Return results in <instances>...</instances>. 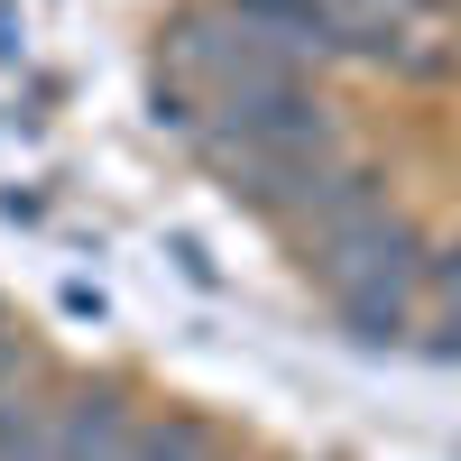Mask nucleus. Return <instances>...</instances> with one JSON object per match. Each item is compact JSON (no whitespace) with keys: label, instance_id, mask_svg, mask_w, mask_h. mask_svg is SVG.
Returning a JSON list of instances; mask_svg holds the SVG:
<instances>
[{"label":"nucleus","instance_id":"f03ea898","mask_svg":"<svg viewBox=\"0 0 461 461\" xmlns=\"http://www.w3.org/2000/svg\"><path fill=\"white\" fill-rule=\"evenodd\" d=\"M425 295H434V341L452 351V341H461V230L443 249H425Z\"/></svg>","mask_w":461,"mask_h":461},{"label":"nucleus","instance_id":"f257e3e1","mask_svg":"<svg viewBox=\"0 0 461 461\" xmlns=\"http://www.w3.org/2000/svg\"><path fill=\"white\" fill-rule=\"evenodd\" d=\"M148 415L130 406V388L84 378V388H56V461H121L139 443Z\"/></svg>","mask_w":461,"mask_h":461},{"label":"nucleus","instance_id":"7ed1b4c3","mask_svg":"<svg viewBox=\"0 0 461 461\" xmlns=\"http://www.w3.org/2000/svg\"><path fill=\"white\" fill-rule=\"evenodd\" d=\"M28 360H37V351H28V341H19V323H10V314H0V388H10V378H19Z\"/></svg>","mask_w":461,"mask_h":461}]
</instances>
